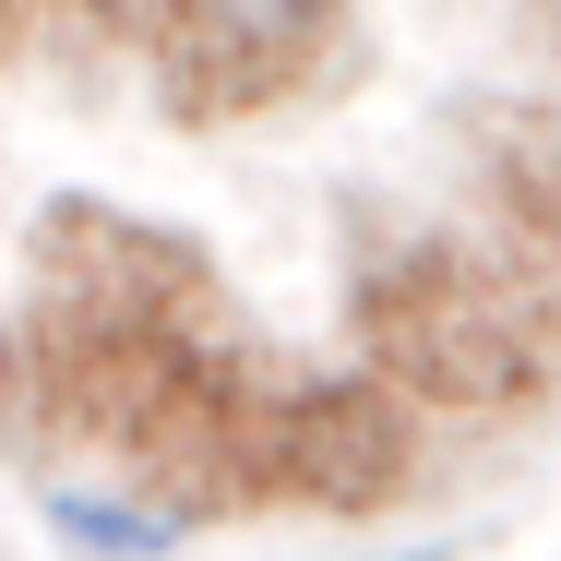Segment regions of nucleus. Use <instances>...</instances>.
I'll return each mask as SVG.
<instances>
[{
	"mask_svg": "<svg viewBox=\"0 0 561 561\" xmlns=\"http://www.w3.org/2000/svg\"><path fill=\"white\" fill-rule=\"evenodd\" d=\"M394 466H407V419H394L382 394H311V407L287 419V478L323 490V502L394 490Z\"/></svg>",
	"mask_w": 561,
	"mask_h": 561,
	"instance_id": "f257e3e1",
	"label": "nucleus"
},
{
	"mask_svg": "<svg viewBox=\"0 0 561 561\" xmlns=\"http://www.w3.org/2000/svg\"><path fill=\"white\" fill-rule=\"evenodd\" d=\"M48 526H60L72 550H96V561H144V550L180 538V514H156V502H108V490H60Z\"/></svg>",
	"mask_w": 561,
	"mask_h": 561,
	"instance_id": "f03ea898",
	"label": "nucleus"
},
{
	"mask_svg": "<svg viewBox=\"0 0 561 561\" xmlns=\"http://www.w3.org/2000/svg\"><path fill=\"white\" fill-rule=\"evenodd\" d=\"M0 407H12V346H0Z\"/></svg>",
	"mask_w": 561,
	"mask_h": 561,
	"instance_id": "7ed1b4c3",
	"label": "nucleus"
}]
</instances>
